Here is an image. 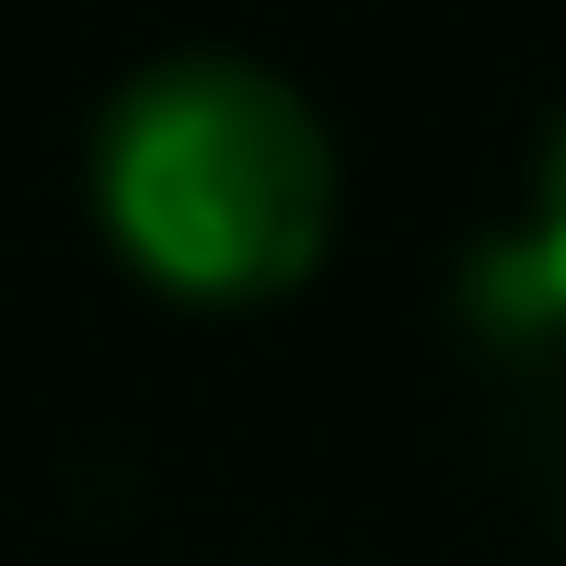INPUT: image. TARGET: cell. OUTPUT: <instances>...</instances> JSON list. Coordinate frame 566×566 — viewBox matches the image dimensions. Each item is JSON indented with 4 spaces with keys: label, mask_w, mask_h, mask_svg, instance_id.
<instances>
[{
    "label": "cell",
    "mask_w": 566,
    "mask_h": 566,
    "mask_svg": "<svg viewBox=\"0 0 566 566\" xmlns=\"http://www.w3.org/2000/svg\"><path fill=\"white\" fill-rule=\"evenodd\" d=\"M93 220L174 301H277L336 231V139L254 59H150L93 127Z\"/></svg>",
    "instance_id": "1"
},
{
    "label": "cell",
    "mask_w": 566,
    "mask_h": 566,
    "mask_svg": "<svg viewBox=\"0 0 566 566\" xmlns=\"http://www.w3.org/2000/svg\"><path fill=\"white\" fill-rule=\"evenodd\" d=\"M485 290H497V301H509L521 324H566V116H555V139H544V186H532V231H521V243H497Z\"/></svg>",
    "instance_id": "2"
}]
</instances>
